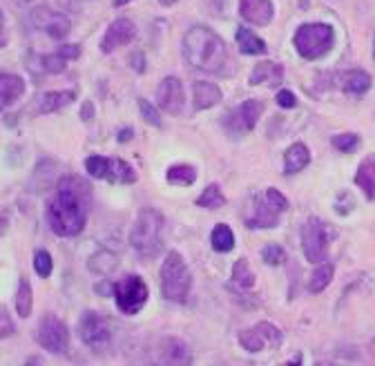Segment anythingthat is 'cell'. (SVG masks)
Returning <instances> with one entry per match:
<instances>
[{
  "mask_svg": "<svg viewBox=\"0 0 375 366\" xmlns=\"http://www.w3.org/2000/svg\"><path fill=\"white\" fill-rule=\"evenodd\" d=\"M92 208V188L81 177H61L45 206V219L58 237H76L85 230Z\"/></svg>",
  "mask_w": 375,
  "mask_h": 366,
  "instance_id": "cell-1",
  "label": "cell"
},
{
  "mask_svg": "<svg viewBox=\"0 0 375 366\" xmlns=\"http://www.w3.org/2000/svg\"><path fill=\"white\" fill-rule=\"evenodd\" d=\"M183 58L199 72L215 76L232 74V58L224 38L206 25H195L183 34Z\"/></svg>",
  "mask_w": 375,
  "mask_h": 366,
  "instance_id": "cell-2",
  "label": "cell"
},
{
  "mask_svg": "<svg viewBox=\"0 0 375 366\" xmlns=\"http://www.w3.org/2000/svg\"><path fill=\"white\" fill-rule=\"evenodd\" d=\"M163 214L155 208H143L130 230V246L143 259H155L163 248Z\"/></svg>",
  "mask_w": 375,
  "mask_h": 366,
  "instance_id": "cell-3",
  "label": "cell"
},
{
  "mask_svg": "<svg viewBox=\"0 0 375 366\" xmlns=\"http://www.w3.org/2000/svg\"><path fill=\"white\" fill-rule=\"evenodd\" d=\"M161 295L168 302L183 304L192 291V273L177 251H170L161 266Z\"/></svg>",
  "mask_w": 375,
  "mask_h": 366,
  "instance_id": "cell-4",
  "label": "cell"
},
{
  "mask_svg": "<svg viewBox=\"0 0 375 366\" xmlns=\"http://www.w3.org/2000/svg\"><path fill=\"white\" fill-rule=\"evenodd\" d=\"M333 41H335V31L327 23H304L297 27L293 36L297 54L306 61H317L324 54H329Z\"/></svg>",
  "mask_w": 375,
  "mask_h": 366,
  "instance_id": "cell-5",
  "label": "cell"
},
{
  "mask_svg": "<svg viewBox=\"0 0 375 366\" xmlns=\"http://www.w3.org/2000/svg\"><path fill=\"white\" fill-rule=\"evenodd\" d=\"M112 295L123 315H136L145 306L150 291L141 275H123L112 284Z\"/></svg>",
  "mask_w": 375,
  "mask_h": 366,
  "instance_id": "cell-6",
  "label": "cell"
},
{
  "mask_svg": "<svg viewBox=\"0 0 375 366\" xmlns=\"http://www.w3.org/2000/svg\"><path fill=\"white\" fill-rule=\"evenodd\" d=\"M288 208V199L277 190L268 188L262 199H257L252 210L246 214L248 228H275L279 224V217Z\"/></svg>",
  "mask_w": 375,
  "mask_h": 366,
  "instance_id": "cell-7",
  "label": "cell"
},
{
  "mask_svg": "<svg viewBox=\"0 0 375 366\" xmlns=\"http://www.w3.org/2000/svg\"><path fill=\"white\" fill-rule=\"evenodd\" d=\"M85 170H88L94 179H103L110 183H121V186H130L136 183L139 174L132 168V165L123 159H114V157H88L85 159Z\"/></svg>",
  "mask_w": 375,
  "mask_h": 366,
  "instance_id": "cell-8",
  "label": "cell"
},
{
  "mask_svg": "<svg viewBox=\"0 0 375 366\" xmlns=\"http://www.w3.org/2000/svg\"><path fill=\"white\" fill-rule=\"evenodd\" d=\"M78 335L85 346H90L94 353H106L112 344V328L103 313L85 310L78 320Z\"/></svg>",
  "mask_w": 375,
  "mask_h": 366,
  "instance_id": "cell-9",
  "label": "cell"
},
{
  "mask_svg": "<svg viewBox=\"0 0 375 366\" xmlns=\"http://www.w3.org/2000/svg\"><path fill=\"white\" fill-rule=\"evenodd\" d=\"M262 112H264V103L257 101V98H248V101L232 108L224 116V127L232 139L246 137L248 132H252L255 125H257Z\"/></svg>",
  "mask_w": 375,
  "mask_h": 366,
  "instance_id": "cell-10",
  "label": "cell"
},
{
  "mask_svg": "<svg viewBox=\"0 0 375 366\" xmlns=\"http://www.w3.org/2000/svg\"><path fill=\"white\" fill-rule=\"evenodd\" d=\"M302 248L311 263L329 259V226L317 217H311L302 226Z\"/></svg>",
  "mask_w": 375,
  "mask_h": 366,
  "instance_id": "cell-11",
  "label": "cell"
},
{
  "mask_svg": "<svg viewBox=\"0 0 375 366\" xmlns=\"http://www.w3.org/2000/svg\"><path fill=\"white\" fill-rule=\"evenodd\" d=\"M36 342L45 351L54 355L67 353V348H70V330H67V324L58 320L56 315H45L36 326Z\"/></svg>",
  "mask_w": 375,
  "mask_h": 366,
  "instance_id": "cell-12",
  "label": "cell"
},
{
  "mask_svg": "<svg viewBox=\"0 0 375 366\" xmlns=\"http://www.w3.org/2000/svg\"><path fill=\"white\" fill-rule=\"evenodd\" d=\"M282 340H284L282 330L277 326H272L270 322H260L252 328H244L240 333V344L248 353H262L268 346H279Z\"/></svg>",
  "mask_w": 375,
  "mask_h": 366,
  "instance_id": "cell-13",
  "label": "cell"
},
{
  "mask_svg": "<svg viewBox=\"0 0 375 366\" xmlns=\"http://www.w3.org/2000/svg\"><path fill=\"white\" fill-rule=\"evenodd\" d=\"M31 21H34V25H36L38 29H43L45 34L49 38H54V41L67 38V36H70V31H72L70 19H67L65 14L54 11L49 7H36V9H34L31 11Z\"/></svg>",
  "mask_w": 375,
  "mask_h": 366,
  "instance_id": "cell-14",
  "label": "cell"
},
{
  "mask_svg": "<svg viewBox=\"0 0 375 366\" xmlns=\"http://www.w3.org/2000/svg\"><path fill=\"white\" fill-rule=\"evenodd\" d=\"M157 105L173 114V116H179L183 112V105H185V94H183V83L177 78V76H165L159 88H157Z\"/></svg>",
  "mask_w": 375,
  "mask_h": 366,
  "instance_id": "cell-15",
  "label": "cell"
},
{
  "mask_svg": "<svg viewBox=\"0 0 375 366\" xmlns=\"http://www.w3.org/2000/svg\"><path fill=\"white\" fill-rule=\"evenodd\" d=\"M134 38H136V25L130 19H116L114 23H110L103 41H101V52L112 54L114 49L130 45Z\"/></svg>",
  "mask_w": 375,
  "mask_h": 366,
  "instance_id": "cell-16",
  "label": "cell"
},
{
  "mask_svg": "<svg viewBox=\"0 0 375 366\" xmlns=\"http://www.w3.org/2000/svg\"><path fill=\"white\" fill-rule=\"evenodd\" d=\"M240 16L250 25L266 27L275 16V7L270 0H240Z\"/></svg>",
  "mask_w": 375,
  "mask_h": 366,
  "instance_id": "cell-17",
  "label": "cell"
},
{
  "mask_svg": "<svg viewBox=\"0 0 375 366\" xmlns=\"http://www.w3.org/2000/svg\"><path fill=\"white\" fill-rule=\"evenodd\" d=\"M81 56V45L70 43V45H61L54 54H45L41 56V68L49 74H61L65 72L67 63H72Z\"/></svg>",
  "mask_w": 375,
  "mask_h": 366,
  "instance_id": "cell-18",
  "label": "cell"
},
{
  "mask_svg": "<svg viewBox=\"0 0 375 366\" xmlns=\"http://www.w3.org/2000/svg\"><path fill=\"white\" fill-rule=\"evenodd\" d=\"M250 85H268V88H277L284 83V68L279 63L272 61H262L260 65H255L250 76H248Z\"/></svg>",
  "mask_w": 375,
  "mask_h": 366,
  "instance_id": "cell-19",
  "label": "cell"
},
{
  "mask_svg": "<svg viewBox=\"0 0 375 366\" xmlns=\"http://www.w3.org/2000/svg\"><path fill=\"white\" fill-rule=\"evenodd\" d=\"M25 80L19 74H7L0 72V112L14 105L19 98L25 94Z\"/></svg>",
  "mask_w": 375,
  "mask_h": 366,
  "instance_id": "cell-20",
  "label": "cell"
},
{
  "mask_svg": "<svg viewBox=\"0 0 375 366\" xmlns=\"http://www.w3.org/2000/svg\"><path fill=\"white\" fill-rule=\"evenodd\" d=\"M221 98H224V92H221L219 85L206 83V80H195V85H192L195 110H210L217 103H221Z\"/></svg>",
  "mask_w": 375,
  "mask_h": 366,
  "instance_id": "cell-21",
  "label": "cell"
},
{
  "mask_svg": "<svg viewBox=\"0 0 375 366\" xmlns=\"http://www.w3.org/2000/svg\"><path fill=\"white\" fill-rule=\"evenodd\" d=\"M355 186L364 192L369 202H375V155H369L357 165L355 172Z\"/></svg>",
  "mask_w": 375,
  "mask_h": 366,
  "instance_id": "cell-22",
  "label": "cell"
},
{
  "mask_svg": "<svg viewBox=\"0 0 375 366\" xmlns=\"http://www.w3.org/2000/svg\"><path fill=\"white\" fill-rule=\"evenodd\" d=\"M161 362L163 364H190V348H188L185 342L177 340V338H170L163 340L161 344Z\"/></svg>",
  "mask_w": 375,
  "mask_h": 366,
  "instance_id": "cell-23",
  "label": "cell"
},
{
  "mask_svg": "<svg viewBox=\"0 0 375 366\" xmlns=\"http://www.w3.org/2000/svg\"><path fill=\"white\" fill-rule=\"evenodd\" d=\"M311 163V152L304 143H293L284 155V174H297Z\"/></svg>",
  "mask_w": 375,
  "mask_h": 366,
  "instance_id": "cell-24",
  "label": "cell"
},
{
  "mask_svg": "<svg viewBox=\"0 0 375 366\" xmlns=\"http://www.w3.org/2000/svg\"><path fill=\"white\" fill-rule=\"evenodd\" d=\"M235 38H237V45H240V52L246 54V56H262V54L268 52V47H266L264 38H260V36L255 34L252 29H248V27H240V29H237Z\"/></svg>",
  "mask_w": 375,
  "mask_h": 366,
  "instance_id": "cell-25",
  "label": "cell"
},
{
  "mask_svg": "<svg viewBox=\"0 0 375 366\" xmlns=\"http://www.w3.org/2000/svg\"><path fill=\"white\" fill-rule=\"evenodd\" d=\"M72 101H76V92L74 90H63V92H47L41 98L38 114H52L63 108H67Z\"/></svg>",
  "mask_w": 375,
  "mask_h": 366,
  "instance_id": "cell-26",
  "label": "cell"
},
{
  "mask_svg": "<svg viewBox=\"0 0 375 366\" xmlns=\"http://www.w3.org/2000/svg\"><path fill=\"white\" fill-rule=\"evenodd\" d=\"M165 181L170 186H179V188H188L197 181V168L190 163H177L170 165L165 170Z\"/></svg>",
  "mask_w": 375,
  "mask_h": 366,
  "instance_id": "cell-27",
  "label": "cell"
},
{
  "mask_svg": "<svg viewBox=\"0 0 375 366\" xmlns=\"http://www.w3.org/2000/svg\"><path fill=\"white\" fill-rule=\"evenodd\" d=\"M88 268H90L94 275L110 277V275L118 268V257H116L112 251H98V253H94V255L88 259Z\"/></svg>",
  "mask_w": 375,
  "mask_h": 366,
  "instance_id": "cell-28",
  "label": "cell"
},
{
  "mask_svg": "<svg viewBox=\"0 0 375 366\" xmlns=\"http://www.w3.org/2000/svg\"><path fill=\"white\" fill-rule=\"evenodd\" d=\"M342 90L346 94L362 96L371 90V76L364 70H353L342 76Z\"/></svg>",
  "mask_w": 375,
  "mask_h": 366,
  "instance_id": "cell-29",
  "label": "cell"
},
{
  "mask_svg": "<svg viewBox=\"0 0 375 366\" xmlns=\"http://www.w3.org/2000/svg\"><path fill=\"white\" fill-rule=\"evenodd\" d=\"M333 275H335V266L331 261H322L317 268L313 271L311 275V281H309V291L313 295H319L324 293L329 286H331V281H333Z\"/></svg>",
  "mask_w": 375,
  "mask_h": 366,
  "instance_id": "cell-30",
  "label": "cell"
},
{
  "mask_svg": "<svg viewBox=\"0 0 375 366\" xmlns=\"http://www.w3.org/2000/svg\"><path fill=\"white\" fill-rule=\"evenodd\" d=\"M232 286L240 291H250L255 286V273L250 271L248 259H237L232 266Z\"/></svg>",
  "mask_w": 375,
  "mask_h": 366,
  "instance_id": "cell-31",
  "label": "cell"
},
{
  "mask_svg": "<svg viewBox=\"0 0 375 366\" xmlns=\"http://www.w3.org/2000/svg\"><path fill=\"white\" fill-rule=\"evenodd\" d=\"M34 308V291L29 279H21L19 281V291H16V313L21 315V318H29Z\"/></svg>",
  "mask_w": 375,
  "mask_h": 366,
  "instance_id": "cell-32",
  "label": "cell"
},
{
  "mask_svg": "<svg viewBox=\"0 0 375 366\" xmlns=\"http://www.w3.org/2000/svg\"><path fill=\"white\" fill-rule=\"evenodd\" d=\"M195 204L199 208H206V210H219L221 206H226V194L221 192V188L217 186V183H210V186L197 197Z\"/></svg>",
  "mask_w": 375,
  "mask_h": 366,
  "instance_id": "cell-33",
  "label": "cell"
},
{
  "mask_svg": "<svg viewBox=\"0 0 375 366\" xmlns=\"http://www.w3.org/2000/svg\"><path fill=\"white\" fill-rule=\"evenodd\" d=\"M210 244H212V248L217 253H230L235 248V235H232L230 226L217 224L215 230H212V235H210Z\"/></svg>",
  "mask_w": 375,
  "mask_h": 366,
  "instance_id": "cell-34",
  "label": "cell"
},
{
  "mask_svg": "<svg viewBox=\"0 0 375 366\" xmlns=\"http://www.w3.org/2000/svg\"><path fill=\"white\" fill-rule=\"evenodd\" d=\"M34 271H36V275L43 277V279H47L49 275H52V271H54L52 255H49L47 251H43V248L34 253Z\"/></svg>",
  "mask_w": 375,
  "mask_h": 366,
  "instance_id": "cell-35",
  "label": "cell"
},
{
  "mask_svg": "<svg viewBox=\"0 0 375 366\" xmlns=\"http://www.w3.org/2000/svg\"><path fill=\"white\" fill-rule=\"evenodd\" d=\"M136 103H139V112H141V119L150 125H155V127H161V116H159V110L152 105L148 98L139 96L136 98Z\"/></svg>",
  "mask_w": 375,
  "mask_h": 366,
  "instance_id": "cell-36",
  "label": "cell"
},
{
  "mask_svg": "<svg viewBox=\"0 0 375 366\" xmlns=\"http://www.w3.org/2000/svg\"><path fill=\"white\" fill-rule=\"evenodd\" d=\"M262 259L268 263V266H279L286 261V253H284V248L277 246V244H268L262 248Z\"/></svg>",
  "mask_w": 375,
  "mask_h": 366,
  "instance_id": "cell-37",
  "label": "cell"
},
{
  "mask_svg": "<svg viewBox=\"0 0 375 366\" xmlns=\"http://www.w3.org/2000/svg\"><path fill=\"white\" fill-rule=\"evenodd\" d=\"M333 147L339 150V152H353V150L357 147V143H360V137L353 135V132H346V135H337L333 137Z\"/></svg>",
  "mask_w": 375,
  "mask_h": 366,
  "instance_id": "cell-38",
  "label": "cell"
},
{
  "mask_svg": "<svg viewBox=\"0 0 375 366\" xmlns=\"http://www.w3.org/2000/svg\"><path fill=\"white\" fill-rule=\"evenodd\" d=\"M14 335V322L9 318V310L5 306H0V340Z\"/></svg>",
  "mask_w": 375,
  "mask_h": 366,
  "instance_id": "cell-39",
  "label": "cell"
},
{
  "mask_svg": "<svg viewBox=\"0 0 375 366\" xmlns=\"http://www.w3.org/2000/svg\"><path fill=\"white\" fill-rule=\"evenodd\" d=\"M355 208V202H353V197L349 194V192H339V197H337V202H335V210L339 212V214H349L351 210Z\"/></svg>",
  "mask_w": 375,
  "mask_h": 366,
  "instance_id": "cell-40",
  "label": "cell"
},
{
  "mask_svg": "<svg viewBox=\"0 0 375 366\" xmlns=\"http://www.w3.org/2000/svg\"><path fill=\"white\" fill-rule=\"evenodd\" d=\"M277 105L284 108V110H291V108L297 105V96L291 90H279L277 92Z\"/></svg>",
  "mask_w": 375,
  "mask_h": 366,
  "instance_id": "cell-41",
  "label": "cell"
},
{
  "mask_svg": "<svg viewBox=\"0 0 375 366\" xmlns=\"http://www.w3.org/2000/svg\"><path fill=\"white\" fill-rule=\"evenodd\" d=\"M7 43V34H5V16L0 11V47H5Z\"/></svg>",
  "mask_w": 375,
  "mask_h": 366,
  "instance_id": "cell-42",
  "label": "cell"
},
{
  "mask_svg": "<svg viewBox=\"0 0 375 366\" xmlns=\"http://www.w3.org/2000/svg\"><path fill=\"white\" fill-rule=\"evenodd\" d=\"M132 137H134V130L132 127H125V130L118 132V141H121V143H128Z\"/></svg>",
  "mask_w": 375,
  "mask_h": 366,
  "instance_id": "cell-43",
  "label": "cell"
},
{
  "mask_svg": "<svg viewBox=\"0 0 375 366\" xmlns=\"http://www.w3.org/2000/svg\"><path fill=\"white\" fill-rule=\"evenodd\" d=\"M81 119H83V121H90V119H92V103H85Z\"/></svg>",
  "mask_w": 375,
  "mask_h": 366,
  "instance_id": "cell-44",
  "label": "cell"
},
{
  "mask_svg": "<svg viewBox=\"0 0 375 366\" xmlns=\"http://www.w3.org/2000/svg\"><path fill=\"white\" fill-rule=\"evenodd\" d=\"M159 3H161L163 7H173L175 3H179V0H159Z\"/></svg>",
  "mask_w": 375,
  "mask_h": 366,
  "instance_id": "cell-45",
  "label": "cell"
},
{
  "mask_svg": "<svg viewBox=\"0 0 375 366\" xmlns=\"http://www.w3.org/2000/svg\"><path fill=\"white\" fill-rule=\"evenodd\" d=\"M128 3H130V0H114V7H123Z\"/></svg>",
  "mask_w": 375,
  "mask_h": 366,
  "instance_id": "cell-46",
  "label": "cell"
},
{
  "mask_svg": "<svg viewBox=\"0 0 375 366\" xmlns=\"http://www.w3.org/2000/svg\"><path fill=\"white\" fill-rule=\"evenodd\" d=\"M5 226H7L5 217H0V232H5Z\"/></svg>",
  "mask_w": 375,
  "mask_h": 366,
  "instance_id": "cell-47",
  "label": "cell"
},
{
  "mask_svg": "<svg viewBox=\"0 0 375 366\" xmlns=\"http://www.w3.org/2000/svg\"><path fill=\"white\" fill-rule=\"evenodd\" d=\"M373 58H375V36H373Z\"/></svg>",
  "mask_w": 375,
  "mask_h": 366,
  "instance_id": "cell-48",
  "label": "cell"
},
{
  "mask_svg": "<svg viewBox=\"0 0 375 366\" xmlns=\"http://www.w3.org/2000/svg\"><path fill=\"white\" fill-rule=\"evenodd\" d=\"M21 3H27V0H21Z\"/></svg>",
  "mask_w": 375,
  "mask_h": 366,
  "instance_id": "cell-49",
  "label": "cell"
}]
</instances>
